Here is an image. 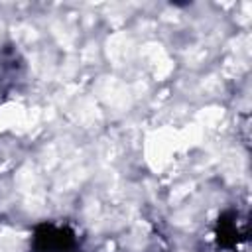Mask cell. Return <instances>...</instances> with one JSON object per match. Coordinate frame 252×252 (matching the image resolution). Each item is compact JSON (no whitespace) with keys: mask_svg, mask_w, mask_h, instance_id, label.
<instances>
[{"mask_svg":"<svg viewBox=\"0 0 252 252\" xmlns=\"http://www.w3.org/2000/svg\"><path fill=\"white\" fill-rule=\"evenodd\" d=\"M215 236H217V244L220 248H234L240 244V240L244 238V232L238 224V215L232 211H226L219 217L217 220V228H215Z\"/></svg>","mask_w":252,"mask_h":252,"instance_id":"obj_2","label":"cell"},{"mask_svg":"<svg viewBox=\"0 0 252 252\" xmlns=\"http://www.w3.org/2000/svg\"><path fill=\"white\" fill-rule=\"evenodd\" d=\"M33 252H73L77 248V236L67 224L39 222L32 236Z\"/></svg>","mask_w":252,"mask_h":252,"instance_id":"obj_1","label":"cell"}]
</instances>
